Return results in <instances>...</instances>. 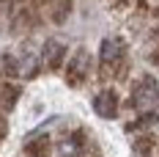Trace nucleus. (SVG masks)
Masks as SVG:
<instances>
[{
  "label": "nucleus",
  "mask_w": 159,
  "mask_h": 157,
  "mask_svg": "<svg viewBox=\"0 0 159 157\" xmlns=\"http://www.w3.org/2000/svg\"><path fill=\"white\" fill-rule=\"evenodd\" d=\"M159 96V88H157V80L151 77V75H143L140 83H137V88H134V94H132V102L137 105V108H148V105H154Z\"/></svg>",
  "instance_id": "f257e3e1"
},
{
  "label": "nucleus",
  "mask_w": 159,
  "mask_h": 157,
  "mask_svg": "<svg viewBox=\"0 0 159 157\" xmlns=\"http://www.w3.org/2000/svg\"><path fill=\"white\" fill-rule=\"evenodd\" d=\"M93 110L102 119H115V113H118V94L110 91V88L99 91V94L93 96Z\"/></svg>",
  "instance_id": "f03ea898"
},
{
  "label": "nucleus",
  "mask_w": 159,
  "mask_h": 157,
  "mask_svg": "<svg viewBox=\"0 0 159 157\" xmlns=\"http://www.w3.org/2000/svg\"><path fill=\"white\" fill-rule=\"evenodd\" d=\"M88 66H91V55H88L85 50H77V52H74V58H71V66H69L66 80H69L71 86H80L82 80L88 77Z\"/></svg>",
  "instance_id": "7ed1b4c3"
},
{
  "label": "nucleus",
  "mask_w": 159,
  "mask_h": 157,
  "mask_svg": "<svg viewBox=\"0 0 159 157\" xmlns=\"http://www.w3.org/2000/svg\"><path fill=\"white\" fill-rule=\"evenodd\" d=\"M63 58H66V47L61 42H47V44H44L41 63H44L47 69H61V66H63Z\"/></svg>",
  "instance_id": "20e7f679"
},
{
  "label": "nucleus",
  "mask_w": 159,
  "mask_h": 157,
  "mask_svg": "<svg viewBox=\"0 0 159 157\" xmlns=\"http://www.w3.org/2000/svg\"><path fill=\"white\" fill-rule=\"evenodd\" d=\"M121 52H124V47H121L118 39H104V42H102V52H99V58H102L104 66H110V63H115L118 58H121Z\"/></svg>",
  "instance_id": "39448f33"
},
{
  "label": "nucleus",
  "mask_w": 159,
  "mask_h": 157,
  "mask_svg": "<svg viewBox=\"0 0 159 157\" xmlns=\"http://www.w3.org/2000/svg\"><path fill=\"white\" fill-rule=\"evenodd\" d=\"M25 149H28V155H30V157H44L49 152V138H47V135H33L30 141L25 143Z\"/></svg>",
  "instance_id": "423d86ee"
},
{
  "label": "nucleus",
  "mask_w": 159,
  "mask_h": 157,
  "mask_svg": "<svg viewBox=\"0 0 159 157\" xmlns=\"http://www.w3.org/2000/svg\"><path fill=\"white\" fill-rule=\"evenodd\" d=\"M71 14V0H55V6L49 8V17H52V22H66Z\"/></svg>",
  "instance_id": "0eeeda50"
},
{
  "label": "nucleus",
  "mask_w": 159,
  "mask_h": 157,
  "mask_svg": "<svg viewBox=\"0 0 159 157\" xmlns=\"http://www.w3.org/2000/svg\"><path fill=\"white\" fill-rule=\"evenodd\" d=\"M16 99H19V88H14V86H8L3 94H0V110L3 113H8V110L16 105Z\"/></svg>",
  "instance_id": "6e6552de"
},
{
  "label": "nucleus",
  "mask_w": 159,
  "mask_h": 157,
  "mask_svg": "<svg viewBox=\"0 0 159 157\" xmlns=\"http://www.w3.org/2000/svg\"><path fill=\"white\" fill-rule=\"evenodd\" d=\"M80 146H82V141L74 135V138H63L58 149H61V155H63V157H77L80 155Z\"/></svg>",
  "instance_id": "1a4fd4ad"
},
{
  "label": "nucleus",
  "mask_w": 159,
  "mask_h": 157,
  "mask_svg": "<svg viewBox=\"0 0 159 157\" xmlns=\"http://www.w3.org/2000/svg\"><path fill=\"white\" fill-rule=\"evenodd\" d=\"M151 149H154V138H148V135H140V138L134 141V152H137L140 157H148Z\"/></svg>",
  "instance_id": "9d476101"
},
{
  "label": "nucleus",
  "mask_w": 159,
  "mask_h": 157,
  "mask_svg": "<svg viewBox=\"0 0 159 157\" xmlns=\"http://www.w3.org/2000/svg\"><path fill=\"white\" fill-rule=\"evenodd\" d=\"M3 66H6V72H8V75H19V69H16V58H14V55H3Z\"/></svg>",
  "instance_id": "9b49d317"
},
{
  "label": "nucleus",
  "mask_w": 159,
  "mask_h": 157,
  "mask_svg": "<svg viewBox=\"0 0 159 157\" xmlns=\"http://www.w3.org/2000/svg\"><path fill=\"white\" fill-rule=\"evenodd\" d=\"M157 121H159V113H145L143 119H140V121H137V127H140V130H145V127L157 124Z\"/></svg>",
  "instance_id": "f8f14e48"
},
{
  "label": "nucleus",
  "mask_w": 159,
  "mask_h": 157,
  "mask_svg": "<svg viewBox=\"0 0 159 157\" xmlns=\"http://www.w3.org/2000/svg\"><path fill=\"white\" fill-rule=\"evenodd\" d=\"M8 8H11V0H0V19H3V11L8 14Z\"/></svg>",
  "instance_id": "ddd939ff"
},
{
  "label": "nucleus",
  "mask_w": 159,
  "mask_h": 157,
  "mask_svg": "<svg viewBox=\"0 0 159 157\" xmlns=\"http://www.w3.org/2000/svg\"><path fill=\"white\" fill-rule=\"evenodd\" d=\"M6 135V119H0V138Z\"/></svg>",
  "instance_id": "4468645a"
}]
</instances>
